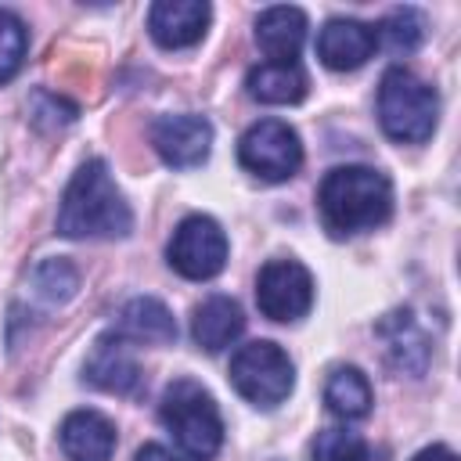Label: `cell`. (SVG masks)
<instances>
[{
	"label": "cell",
	"mask_w": 461,
	"mask_h": 461,
	"mask_svg": "<svg viewBox=\"0 0 461 461\" xmlns=\"http://www.w3.org/2000/svg\"><path fill=\"white\" fill-rule=\"evenodd\" d=\"M317 212L331 238L375 230L393 216V184L371 166H335L317 187Z\"/></svg>",
	"instance_id": "cell-1"
},
{
	"label": "cell",
	"mask_w": 461,
	"mask_h": 461,
	"mask_svg": "<svg viewBox=\"0 0 461 461\" xmlns=\"http://www.w3.org/2000/svg\"><path fill=\"white\" fill-rule=\"evenodd\" d=\"M133 230V212L122 198V191L115 187L108 162L104 158H86L65 194H61V209H58V234L65 238H126Z\"/></svg>",
	"instance_id": "cell-2"
},
{
	"label": "cell",
	"mask_w": 461,
	"mask_h": 461,
	"mask_svg": "<svg viewBox=\"0 0 461 461\" xmlns=\"http://www.w3.org/2000/svg\"><path fill=\"white\" fill-rule=\"evenodd\" d=\"M158 421L169 429V436L191 461H212L223 447L220 407L212 393L191 378H176L166 385L158 403Z\"/></svg>",
	"instance_id": "cell-3"
},
{
	"label": "cell",
	"mask_w": 461,
	"mask_h": 461,
	"mask_svg": "<svg viewBox=\"0 0 461 461\" xmlns=\"http://www.w3.org/2000/svg\"><path fill=\"white\" fill-rule=\"evenodd\" d=\"M378 122L396 144H425L439 122V94L421 76L396 65L378 83Z\"/></svg>",
	"instance_id": "cell-4"
},
{
	"label": "cell",
	"mask_w": 461,
	"mask_h": 461,
	"mask_svg": "<svg viewBox=\"0 0 461 461\" xmlns=\"http://www.w3.org/2000/svg\"><path fill=\"white\" fill-rule=\"evenodd\" d=\"M230 385L252 407L274 411L277 403L288 400L295 385V367L277 342L256 339V342L238 346V353L230 357Z\"/></svg>",
	"instance_id": "cell-5"
},
{
	"label": "cell",
	"mask_w": 461,
	"mask_h": 461,
	"mask_svg": "<svg viewBox=\"0 0 461 461\" xmlns=\"http://www.w3.org/2000/svg\"><path fill=\"white\" fill-rule=\"evenodd\" d=\"M238 162L252 176L267 184L292 180L303 166V140L299 133L281 119H259L252 122L238 140Z\"/></svg>",
	"instance_id": "cell-6"
},
{
	"label": "cell",
	"mask_w": 461,
	"mask_h": 461,
	"mask_svg": "<svg viewBox=\"0 0 461 461\" xmlns=\"http://www.w3.org/2000/svg\"><path fill=\"white\" fill-rule=\"evenodd\" d=\"M227 234L223 227L205 216V212H191L176 223L169 245H166V259L169 267L187 277V281H209L227 267Z\"/></svg>",
	"instance_id": "cell-7"
},
{
	"label": "cell",
	"mask_w": 461,
	"mask_h": 461,
	"mask_svg": "<svg viewBox=\"0 0 461 461\" xmlns=\"http://www.w3.org/2000/svg\"><path fill=\"white\" fill-rule=\"evenodd\" d=\"M256 306L277 324H292L313 306V277L299 259H270L256 277Z\"/></svg>",
	"instance_id": "cell-8"
},
{
	"label": "cell",
	"mask_w": 461,
	"mask_h": 461,
	"mask_svg": "<svg viewBox=\"0 0 461 461\" xmlns=\"http://www.w3.org/2000/svg\"><path fill=\"white\" fill-rule=\"evenodd\" d=\"M151 148L173 169H194L212 151V122L194 112L158 115L151 122Z\"/></svg>",
	"instance_id": "cell-9"
},
{
	"label": "cell",
	"mask_w": 461,
	"mask_h": 461,
	"mask_svg": "<svg viewBox=\"0 0 461 461\" xmlns=\"http://www.w3.org/2000/svg\"><path fill=\"white\" fill-rule=\"evenodd\" d=\"M212 7L205 0H158L148 11V32L166 50L194 47L209 29Z\"/></svg>",
	"instance_id": "cell-10"
},
{
	"label": "cell",
	"mask_w": 461,
	"mask_h": 461,
	"mask_svg": "<svg viewBox=\"0 0 461 461\" xmlns=\"http://www.w3.org/2000/svg\"><path fill=\"white\" fill-rule=\"evenodd\" d=\"M378 47L375 25L357 22V18H331L317 32V58L331 72H353L360 68Z\"/></svg>",
	"instance_id": "cell-11"
},
{
	"label": "cell",
	"mask_w": 461,
	"mask_h": 461,
	"mask_svg": "<svg viewBox=\"0 0 461 461\" xmlns=\"http://www.w3.org/2000/svg\"><path fill=\"white\" fill-rule=\"evenodd\" d=\"M83 378L101 389V393H115V396H130L140 385V367L130 353V342H122L115 331L101 335L83 364Z\"/></svg>",
	"instance_id": "cell-12"
},
{
	"label": "cell",
	"mask_w": 461,
	"mask_h": 461,
	"mask_svg": "<svg viewBox=\"0 0 461 461\" xmlns=\"http://www.w3.org/2000/svg\"><path fill=\"white\" fill-rule=\"evenodd\" d=\"M58 443L65 450L68 461H112L115 454V425L90 407L68 411L61 429H58Z\"/></svg>",
	"instance_id": "cell-13"
},
{
	"label": "cell",
	"mask_w": 461,
	"mask_h": 461,
	"mask_svg": "<svg viewBox=\"0 0 461 461\" xmlns=\"http://www.w3.org/2000/svg\"><path fill=\"white\" fill-rule=\"evenodd\" d=\"M122 342H144V346H169L176 339V321L169 313V306L155 295H137L130 299L112 328Z\"/></svg>",
	"instance_id": "cell-14"
},
{
	"label": "cell",
	"mask_w": 461,
	"mask_h": 461,
	"mask_svg": "<svg viewBox=\"0 0 461 461\" xmlns=\"http://www.w3.org/2000/svg\"><path fill=\"white\" fill-rule=\"evenodd\" d=\"M256 43L267 61H299L306 43V14L288 4H274L256 18Z\"/></svg>",
	"instance_id": "cell-15"
},
{
	"label": "cell",
	"mask_w": 461,
	"mask_h": 461,
	"mask_svg": "<svg viewBox=\"0 0 461 461\" xmlns=\"http://www.w3.org/2000/svg\"><path fill=\"white\" fill-rule=\"evenodd\" d=\"M245 331V313L238 306V299L230 295H209L202 306H194L191 317V335L205 353H220L230 342H238V335Z\"/></svg>",
	"instance_id": "cell-16"
},
{
	"label": "cell",
	"mask_w": 461,
	"mask_h": 461,
	"mask_svg": "<svg viewBox=\"0 0 461 461\" xmlns=\"http://www.w3.org/2000/svg\"><path fill=\"white\" fill-rule=\"evenodd\" d=\"M245 90L259 104H299L306 97V72L299 61H263L245 76Z\"/></svg>",
	"instance_id": "cell-17"
},
{
	"label": "cell",
	"mask_w": 461,
	"mask_h": 461,
	"mask_svg": "<svg viewBox=\"0 0 461 461\" xmlns=\"http://www.w3.org/2000/svg\"><path fill=\"white\" fill-rule=\"evenodd\" d=\"M324 403L335 418L342 421H360L371 414V403H375V393H371V382L360 367H335L324 382Z\"/></svg>",
	"instance_id": "cell-18"
},
{
	"label": "cell",
	"mask_w": 461,
	"mask_h": 461,
	"mask_svg": "<svg viewBox=\"0 0 461 461\" xmlns=\"http://www.w3.org/2000/svg\"><path fill=\"white\" fill-rule=\"evenodd\" d=\"M375 36L393 54H411L425 40V14L418 7H396V11L385 14V22L375 29Z\"/></svg>",
	"instance_id": "cell-19"
},
{
	"label": "cell",
	"mask_w": 461,
	"mask_h": 461,
	"mask_svg": "<svg viewBox=\"0 0 461 461\" xmlns=\"http://www.w3.org/2000/svg\"><path fill=\"white\" fill-rule=\"evenodd\" d=\"M76 288H79V274H76V267L68 259L58 256V259L36 263V270H32V292L40 299H47V303H68L76 295Z\"/></svg>",
	"instance_id": "cell-20"
},
{
	"label": "cell",
	"mask_w": 461,
	"mask_h": 461,
	"mask_svg": "<svg viewBox=\"0 0 461 461\" xmlns=\"http://www.w3.org/2000/svg\"><path fill=\"white\" fill-rule=\"evenodd\" d=\"M310 461H367V443L353 429H324L310 443Z\"/></svg>",
	"instance_id": "cell-21"
},
{
	"label": "cell",
	"mask_w": 461,
	"mask_h": 461,
	"mask_svg": "<svg viewBox=\"0 0 461 461\" xmlns=\"http://www.w3.org/2000/svg\"><path fill=\"white\" fill-rule=\"evenodd\" d=\"M25 50H29L25 22L14 11H4L0 7V83H7V79L18 76V68L25 61Z\"/></svg>",
	"instance_id": "cell-22"
},
{
	"label": "cell",
	"mask_w": 461,
	"mask_h": 461,
	"mask_svg": "<svg viewBox=\"0 0 461 461\" xmlns=\"http://www.w3.org/2000/svg\"><path fill=\"white\" fill-rule=\"evenodd\" d=\"M76 104L65 101L61 94H47V90H36L32 94V104H29V115L40 130H58V126H68L76 119Z\"/></svg>",
	"instance_id": "cell-23"
},
{
	"label": "cell",
	"mask_w": 461,
	"mask_h": 461,
	"mask_svg": "<svg viewBox=\"0 0 461 461\" xmlns=\"http://www.w3.org/2000/svg\"><path fill=\"white\" fill-rule=\"evenodd\" d=\"M133 461H184V457H176L173 450H166L162 443H144L140 450H137V457Z\"/></svg>",
	"instance_id": "cell-24"
},
{
	"label": "cell",
	"mask_w": 461,
	"mask_h": 461,
	"mask_svg": "<svg viewBox=\"0 0 461 461\" xmlns=\"http://www.w3.org/2000/svg\"><path fill=\"white\" fill-rule=\"evenodd\" d=\"M411 461H457V454H454L450 447H443V443H432V447L418 450Z\"/></svg>",
	"instance_id": "cell-25"
}]
</instances>
